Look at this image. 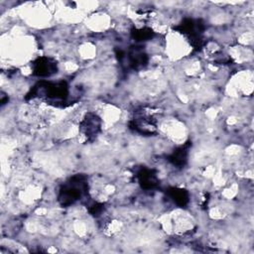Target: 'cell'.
<instances>
[{
  "label": "cell",
  "mask_w": 254,
  "mask_h": 254,
  "mask_svg": "<svg viewBox=\"0 0 254 254\" xmlns=\"http://www.w3.org/2000/svg\"><path fill=\"white\" fill-rule=\"evenodd\" d=\"M68 94L69 88L66 81L53 82L41 80L33 86L26 98L40 97L52 103H62L68 97Z\"/></svg>",
  "instance_id": "6da1fadb"
},
{
  "label": "cell",
  "mask_w": 254,
  "mask_h": 254,
  "mask_svg": "<svg viewBox=\"0 0 254 254\" xmlns=\"http://www.w3.org/2000/svg\"><path fill=\"white\" fill-rule=\"evenodd\" d=\"M79 130L86 139H94L101 130L100 117L93 112H88L80 122Z\"/></svg>",
  "instance_id": "5b68a950"
},
{
  "label": "cell",
  "mask_w": 254,
  "mask_h": 254,
  "mask_svg": "<svg viewBox=\"0 0 254 254\" xmlns=\"http://www.w3.org/2000/svg\"><path fill=\"white\" fill-rule=\"evenodd\" d=\"M175 30L185 35L195 50H200L203 47L204 23L200 19L186 18L175 27Z\"/></svg>",
  "instance_id": "3957f363"
},
{
  "label": "cell",
  "mask_w": 254,
  "mask_h": 254,
  "mask_svg": "<svg viewBox=\"0 0 254 254\" xmlns=\"http://www.w3.org/2000/svg\"><path fill=\"white\" fill-rule=\"evenodd\" d=\"M130 128L140 134L151 135L156 132L157 121L152 115L137 111L135 117L130 121Z\"/></svg>",
  "instance_id": "277c9868"
},
{
  "label": "cell",
  "mask_w": 254,
  "mask_h": 254,
  "mask_svg": "<svg viewBox=\"0 0 254 254\" xmlns=\"http://www.w3.org/2000/svg\"><path fill=\"white\" fill-rule=\"evenodd\" d=\"M136 177L140 187L145 190H153L159 186L157 173L153 169L141 168L137 172Z\"/></svg>",
  "instance_id": "52a82bcc"
},
{
  "label": "cell",
  "mask_w": 254,
  "mask_h": 254,
  "mask_svg": "<svg viewBox=\"0 0 254 254\" xmlns=\"http://www.w3.org/2000/svg\"><path fill=\"white\" fill-rule=\"evenodd\" d=\"M33 74L39 77L51 76L58 70L57 62L50 57H40L32 64Z\"/></svg>",
  "instance_id": "8992f818"
},
{
  "label": "cell",
  "mask_w": 254,
  "mask_h": 254,
  "mask_svg": "<svg viewBox=\"0 0 254 254\" xmlns=\"http://www.w3.org/2000/svg\"><path fill=\"white\" fill-rule=\"evenodd\" d=\"M87 178L77 174L70 177L60 189L58 200L62 206H69L80 199L87 192Z\"/></svg>",
  "instance_id": "7a4b0ae2"
},
{
  "label": "cell",
  "mask_w": 254,
  "mask_h": 254,
  "mask_svg": "<svg viewBox=\"0 0 254 254\" xmlns=\"http://www.w3.org/2000/svg\"><path fill=\"white\" fill-rule=\"evenodd\" d=\"M148 55L141 47H132L128 53V64L131 68L139 70L148 64Z\"/></svg>",
  "instance_id": "ba28073f"
},
{
  "label": "cell",
  "mask_w": 254,
  "mask_h": 254,
  "mask_svg": "<svg viewBox=\"0 0 254 254\" xmlns=\"http://www.w3.org/2000/svg\"><path fill=\"white\" fill-rule=\"evenodd\" d=\"M191 146L190 142H187L184 145L178 147L169 157L168 160L170 163L177 168H183L187 162H188V157H189V150Z\"/></svg>",
  "instance_id": "9c48e42d"
},
{
  "label": "cell",
  "mask_w": 254,
  "mask_h": 254,
  "mask_svg": "<svg viewBox=\"0 0 254 254\" xmlns=\"http://www.w3.org/2000/svg\"><path fill=\"white\" fill-rule=\"evenodd\" d=\"M102 210H103V204H100V203H95L89 207V212L94 216H98L102 212Z\"/></svg>",
  "instance_id": "7c38bea8"
},
{
  "label": "cell",
  "mask_w": 254,
  "mask_h": 254,
  "mask_svg": "<svg viewBox=\"0 0 254 254\" xmlns=\"http://www.w3.org/2000/svg\"><path fill=\"white\" fill-rule=\"evenodd\" d=\"M155 33L151 28L148 27H144V28H133L131 31V36L132 38L137 41V42H145V41H149L154 37Z\"/></svg>",
  "instance_id": "8fae6325"
},
{
  "label": "cell",
  "mask_w": 254,
  "mask_h": 254,
  "mask_svg": "<svg viewBox=\"0 0 254 254\" xmlns=\"http://www.w3.org/2000/svg\"><path fill=\"white\" fill-rule=\"evenodd\" d=\"M167 194L180 207H185L190 201V194L187 190L181 188H169Z\"/></svg>",
  "instance_id": "30bf717a"
}]
</instances>
